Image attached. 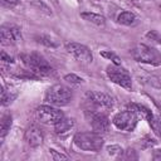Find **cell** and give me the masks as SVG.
<instances>
[{
  "instance_id": "1",
  "label": "cell",
  "mask_w": 161,
  "mask_h": 161,
  "mask_svg": "<svg viewBox=\"0 0 161 161\" xmlns=\"http://www.w3.org/2000/svg\"><path fill=\"white\" fill-rule=\"evenodd\" d=\"M20 58L30 73L36 74V75L53 74V68L50 67V64L45 60V58L43 55H40L38 53H28V54H23Z\"/></svg>"
},
{
  "instance_id": "2",
  "label": "cell",
  "mask_w": 161,
  "mask_h": 161,
  "mask_svg": "<svg viewBox=\"0 0 161 161\" xmlns=\"http://www.w3.org/2000/svg\"><path fill=\"white\" fill-rule=\"evenodd\" d=\"M74 145L84 151H99L103 146V138L97 132H79L74 136Z\"/></svg>"
},
{
  "instance_id": "3",
  "label": "cell",
  "mask_w": 161,
  "mask_h": 161,
  "mask_svg": "<svg viewBox=\"0 0 161 161\" xmlns=\"http://www.w3.org/2000/svg\"><path fill=\"white\" fill-rule=\"evenodd\" d=\"M131 54L135 60L146 63V64H152V65H158L161 64V54L158 50H156L152 47H148L146 44H137L132 50Z\"/></svg>"
},
{
  "instance_id": "4",
  "label": "cell",
  "mask_w": 161,
  "mask_h": 161,
  "mask_svg": "<svg viewBox=\"0 0 161 161\" xmlns=\"http://www.w3.org/2000/svg\"><path fill=\"white\" fill-rule=\"evenodd\" d=\"M72 89L64 84H55L47 91L45 101L54 106H65L72 101Z\"/></svg>"
},
{
  "instance_id": "5",
  "label": "cell",
  "mask_w": 161,
  "mask_h": 161,
  "mask_svg": "<svg viewBox=\"0 0 161 161\" xmlns=\"http://www.w3.org/2000/svg\"><path fill=\"white\" fill-rule=\"evenodd\" d=\"M137 119H138L137 114L133 113L132 111L127 109V111H122V112L116 113L112 122L118 130L131 132L135 130V127L137 125Z\"/></svg>"
},
{
  "instance_id": "6",
  "label": "cell",
  "mask_w": 161,
  "mask_h": 161,
  "mask_svg": "<svg viewBox=\"0 0 161 161\" xmlns=\"http://www.w3.org/2000/svg\"><path fill=\"white\" fill-rule=\"evenodd\" d=\"M87 101H88L89 106H92L94 108L92 111V113L102 112L99 109H108V108H112V106H113V98L109 94H106L102 92H88Z\"/></svg>"
},
{
  "instance_id": "7",
  "label": "cell",
  "mask_w": 161,
  "mask_h": 161,
  "mask_svg": "<svg viewBox=\"0 0 161 161\" xmlns=\"http://www.w3.org/2000/svg\"><path fill=\"white\" fill-rule=\"evenodd\" d=\"M107 75L113 83H116V84H118V86H121L126 89H131V87H132L131 77H130L128 72L125 68L118 67L116 64L114 65H108L107 67Z\"/></svg>"
},
{
  "instance_id": "8",
  "label": "cell",
  "mask_w": 161,
  "mask_h": 161,
  "mask_svg": "<svg viewBox=\"0 0 161 161\" xmlns=\"http://www.w3.org/2000/svg\"><path fill=\"white\" fill-rule=\"evenodd\" d=\"M63 112L52 106H40L36 108V118L45 125H55L63 118Z\"/></svg>"
},
{
  "instance_id": "9",
  "label": "cell",
  "mask_w": 161,
  "mask_h": 161,
  "mask_svg": "<svg viewBox=\"0 0 161 161\" xmlns=\"http://www.w3.org/2000/svg\"><path fill=\"white\" fill-rule=\"evenodd\" d=\"M65 49L78 62H82V63H92V60H93V55H92L91 50L86 45H83V44L72 42V43H68L65 45Z\"/></svg>"
},
{
  "instance_id": "10",
  "label": "cell",
  "mask_w": 161,
  "mask_h": 161,
  "mask_svg": "<svg viewBox=\"0 0 161 161\" xmlns=\"http://www.w3.org/2000/svg\"><path fill=\"white\" fill-rule=\"evenodd\" d=\"M0 38L4 45H13L21 40L20 29L13 24H4L0 28Z\"/></svg>"
},
{
  "instance_id": "11",
  "label": "cell",
  "mask_w": 161,
  "mask_h": 161,
  "mask_svg": "<svg viewBox=\"0 0 161 161\" xmlns=\"http://www.w3.org/2000/svg\"><path fill=\"white\" fill-rule=\"evenodd\" d=\"M91 125L94 132L103 133L109 128V119L103 112H94L91 116Z\"/></svg>"
},
{
  "instance_id": "12",
  "label": "cell",
  "mask_w": 161,
  "mask_h": 161,
  "mask_svg": "<svg viewBox=\"0 0 161 161\" xmlns=\"http://www.w3.org/2000/svg\"><path fill=\"white\" fill-rule=\"evenodd\" d=\"M25 141L29 146L31 147H36L43 142V132L39 127L36 126H30L26 131H25Z\"/></svg>"
},
{
  "instance_id": "13",
  "label": "cell",
  "mask_w": 161,
  "mask_h": 161,
  "mask_svg": "<svg viewBox=\"0 0 161 161\" xmlns=\"http://www.w3.org/2000/svg\"><path fill=\"white\" fill-rule=\"evenodd\" d=\"M127 109H130V111H132L133 113H136L138 118L141 117V118H143V119H146V121H150L151 117H152V114H153L147 107H145V106H142V104H137V103H130V104L127 106Z\"/></svg>"
},
{
  "instance_id": "14",
  "label": "cell",
  "mask_w": 161,
  "mask_h": 161,
  "mask_svg": "<svg viewBox=\"0 0 161 161\" xmlns=\"http://www.w3.org/2000/svg\"><path fill=\"white\" fill-rule=\"evenodd\" d=\"M80 16H82L84 20H87V21H89V23H93V24L97 25V26H104V24H106L104 16H102V15H99V14H96V13L86 11V13H82Z\"/></svg>"
},
{
  "instance_id": "15",
  "label": "cell",
  "mask_w": 161,
  "mask_h": 161,
  "mask_svg": "<svg viewBox=\"0 0 161 161\" xmlns=\"http://www.w3.org/2000/svg\"><path fill=\"white\" fill-rule=\"evenodd\" d=\"M74 126V119L73 118H62L58 123H55L54 125V131H55V133H64V132H67V131H69L72 127Z\"/></svg>"
},
{
  "instance_id": "16",
  "label": "cell",
  "mask_w": 161,
  "mask_h": 161,
  "mask_svg": "<svg viewBox=\"0 0 161 161\" xmlns=\"http://www.w3.org/2000/svg\"><path fill=\"white\" fill-rule=\"evenodd\" d=\"M118 23L122 25H133L136 23V16L130 11H123L118 15Z\"/></svg>"
},
{
  "instance_id": "17",
  "label": "cell",
  "mask_w": 161,
  "mask_h": 161,
  "mask_svg": "<svg viewBox=\"0 0 161 161\" xmlns=\"http://www.w3.org/2000/svg\"><path fill=\"white\" fill-rule=\"evenodd\" d=\"M10 126H11V116L10 114H4L1 117V127H0V136H1V140L6 136V133L9 132L10 130Z\"/></svg>"
},
{
  "instance_id": "18",
  "label": "cell",
  "mask_w": 161,
  "mask_h": 161,
  "mask_svg": "<svg viewBox=\"0 0 161 161\" xmlns=\"http://www.w3.org/2000/svg\"><path fill=\"white\" fill-rule=\"evenodd\" d=\"M152 131L157 135L161 136V114H152L151 119L148 121Z\"/></svg>"
},
{
  "instance_id": "19",
  "label": "cell",
  "mask_w": 161,
  "mask_h": 161,
  "mask_svg": "<svg viewBox=\"0 0 161 161\" xmlns=\"http://www.w3.org/2000/svg\"><path fill=\"white\" fill-rule=\"evenodd\" d=\"M15 98V94H10V92H8L4 87L1 91V101H3V106H8L9 103L13 102V99Z\"/></svg>"
},
{
  "instance_id": "20",
  "label": "cell",
  "mask_w": 161,
  "mask_h": 161,
  "mask_svg": "<svg viewBox=\"0 0 161 161\" xmlns=\"http://www.w3.org/2000/svg\"><path fill=\"white\" fill-rule=\"evenodd\" d=\"M101 55L104 57V58L111 59V60L113 62V64H116V65H119V64H121V59H119L114 53H112V52H109V50H103V52L101 53Z\"/></svg>"
},
{
  "instance_id": "21",
  "label": "cell",
  "mask_w": 161,
  "mask_h": 161,
  "mask_svg": "<svg viewBox=\"0 0 161 161\" xmlns=\"http://www.w3.org/2000/svg\"><path fill=\"white\" fill-rule=\"evenodd\" d=\"M64 79H65L68 83H70V84H75V86H78V84H80V83L83 82V79L79 78V77L75 75V74H68V75L64 77Z\"/></svg>"
},
{
  "instance_id": "22",
  "label": "cell",
  "mask_w": 161,
  "mask_h": 161,
  "mask_svg": "<svg viewBox=\"0 0 161 161\" xmlns=\"http://www.w3.org/2000/svg\"><path fill=\"white\" fill-rule=\"evenodd\" d=\"M107 151H108V153L112 155V156H116V155H121V153H122V148H121L119 146H117V145L108 146V147H107Z\"/></svg>"
},
{
  "instance_id": "23",
  "label": "cell",
  "mask_w": 161,
  "mask_h": 161,
  "mask_svg": "<svg viewBox=\"0 0 161 161\" xmlns=\"http://www.w3.org/2000/svg\"><path fill=\"white\" fill-rule=\"evenodd\" d=\"M146 36L150 38L151 40H155V42H157V43H161V34H160L158 31H156V30L148 31V33L146 34Z\"/></svg>"
},
{
  "instance_id": "24",
  "label": "cell",
  "mask_w": 161,
  "mask_h": 161,
  "mask_svg": "<svg viewBox=\"0 0 161 161\" xmlns=\"http://www.w3.org/2000/svg\"><path fill=\"white\" fill-rule=\"evenodd\" d=\"M1 60L4 62V63H13L14 60H13V58L11 57H9L5 52H1Z\"/></svg>"
},
{
  "instance_id": "25",
  "label": "cell",
  "mask_w": 161,
  "mask_h": 161,
  "mask_svg": "<svg viewBox=\"0 0 161 161\" xmlns=\"http://www.w3.org/2000/svg\"><path fill=\"white\" fill-rule=\"evenodd\" d=\"M50 153L53 155V158H54V160H58V158H59V160H60V158H64V160H65V158H67V156L57 153V152H55V150H50Z\"/></svg>"
},
{
  "instance_id": "26",
  "label": "cell",
  "mask_w": 161,
  "mask_h": 161,
  "mask_svg": "<svg viewBox=\"0 0 161 161\" xmlns=\"http://www.w3.org/2000/svg\"><path fill=\"white\" fill-rule=\"evenodd\" d=\"M152 158L155 161H161V150H156L152 153Z\"/></svg>"
},
{
  "instance_id": "27",
  "label": "cell",
  "mask_w": 161,
  "mask_h": 161,
  "mask_svg": "<svg viewBox=\"0 0 161 161\" xmlns=\"http://www.w3.org/2000/svg\"><path fill=\"white\" fill-rule=\"evenodd\" d=\"M1 1H3V4L6 5V6H13V5H15V4L18 3V0H1Z\"/></svg>"
}]
</instances>
